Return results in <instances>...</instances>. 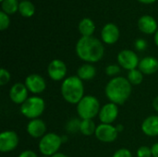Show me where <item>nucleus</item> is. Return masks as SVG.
I'll list each match as a JSON object with an SVG mask.
<instances>
[{"instance_id":"1","label":"nucleus","mask_w":158,"mask_h":157,"mask_svg":"<svg viewBox=\"0 0 158 157\" xmlns=\"http://www.w3.org/2000/svg\"><path fill=\"white\" fill-rule=\"evenodd\" d=\"M76 54L80 59L85 63L99 62L105 54V47L103 43L94 37H81L76 44Z\"/></svg>"},{"instance_id":"2","label":"nucleus","mask_w":158,"mask_h":157,"mask_svg":"<svg viewBox=\"0 0 158 157\" xmlns=\"http://www.w3.org/2000/svg\"><path fill=\"white\" fill-rule=\"evenodd\" d=\"M132 93V85L127 78L118 76L112 78L106 85L105 94L109 102L121 105L125 104L131 97Z\"/></svg>"},{"instance_id":"3","label":"nucleus","mask_w":158,"mask_h":157,"mask_svg":"<svg viewBox=\"0 0 158 157\" xmlns=\"http://www.w3.org/2000/svg\"><path fill=\"white\" fill-rule=\"evenodd\" d=\"M60 92L63 99L67 103L77 105L84 97L83 81L77 75L69 76L62 81Z\"/></svg>"},{"instance_id":"4","label":"nucleus","mask_w":158,"mask_h":157,"mask_svg":"<svg viewBox=\"0 0 158 157\" xmlns=\"http://www.w3.org/2000/svg\"><path fill=\"white\" fill-rule=\"evenodd\" d=\"M100 109V102L94 95H84L76 105L77 114L81 119H94L99 115Z\"/></svg>"},{"instance_id":"5","label":"nucleus","mask_w":158,"mask_h":157,"mask_svg":"<svg viewBox=\"0 0 158 157\" xmlns=\"http://www.w3.org/2000/svg\"><path fill=\"white\" fill-rule=\"evenodd\" d=\"M45 109L44 100L37 95L30 96L21 105L20 113L28 119L39 118Z\"/></svg>"},{"instance_id":"6","label":"nucleus","mask_w":158,"mask_h":157,"mask_svg":"<svg viewBox=\"0 0 158 157\" xmlns=\"http://www.w3.org/2000/svg\"><path fill=\"white\" fill-rule=\"evenodd\" d=\"M62 143V136H59L55 132H48L40 139L38 148L42 155L51 157L59 153L58 151Z\"/></svg>"},{"instance_id":"7","label":"nucleus","mask_w":158,"mask_h":157,"mask_svg":"<svg viewBox=\"0 0 158 157\" xmlns=\"http://www.w3.org/2000/svg\"><path fill=\"white\" fill-rule=\"evenodd\" d=\"M118 134L119 133L118 132L116 127L113 126L112 124L100 123L96 127L94 136L101 143H114L118 139Z\"/></svg>"},{"instance_id":"8","label":"nucleus","mask_w":158,"mask_h":157,"mask_svg":"<svg viewBox=\"0 0 158 157\" xmlns=\"http://www.w3.org/2000/svg\"><path fill=\"white\" fill-rule=\"evenodd\" d=\"M117 59L118 65L128 71L138 68L140 63V59L137 54L130 49H124L120 51L117 56Z\"/></svg>"},{"instance_id":"9","label":"nucleus","mask_w":158,"mask_h":157,"mask_svg":"<svg viewBox=\"0 0 158 157\" xmlns=\"http://www.w3.org/2000/svg\"><path fill=\"white\" fill-rule=\"evenodd\" d=\"M19 136L14 130H4L0 134V152L3 154L14 151L19 145Z\"/></svg>"},{"instance_id":"10","label":"nucleus","mask_w":158,"mask_h":157,"mask_svg":"<svg viewBox=\"0 0 158 157\" xmlns=\"http://www.w3.org/2000/svg\"><path fill=\"white\" fill-rule=\"evenodd\" d=\"M67 65L64 61L60 59L52 60L47 67V74L49 78L54 81H63L67 78Z\"/></svg>"},{"instance_id":"11","label":"nucleus","mask_w":158,"mask_h":157,"mask_svg":"<svg viewBox=\"0 0 158 157\" xmlns=\"http://www.w3.org/2000/svg\"><path fill=\"white\" fill-rule=\"evenodd\" d=\"M24 84L30 93L36 95L43 93L46 89V81L42 75L36 73L28 75L25 79Z\"/></svg>"},{"instance_id":"12","label":"nucleus","mask_w":158,"mask_h":157,"mask_svg":"<svg viewBox=\"0 0 158 157\" xmlns=\"http://www.w3.org/2000/svg\"><path fill=\"white\" fill-rule=\"evenodd\" d=\"M118 105L111 102L101 106L98 118L101 123L113 124L118 117Z\"/></svg>"},{"instance_id":"13","label":"nucleus","mask_w":158,"mask_h":157,"mask_svg":"<svg viewBox=\"0 0 158 157\" xmlns=\"http://www.w3.org/2000/svg\"><path fill=\"white\" fill-rule=\"evenodd\" d=\"M29 93L24 83L16 82L9 89V98L14 104L21 105L29 98Z\"/></svg>"},{"instance_id":"14","label":"nucleus","mask_w":158,"mask_h":157,"mask_svg":"<svg viewBox=\"0 0 158 157\" xmlns=\"http://www.w3.org/2000/svg\"><path fill=\"white\" fill-rule=\"evenodd\" d=\"M26 130L31 137L34 139H41L46 134V124L41 118L31 119L28 122Z\"/></svg>"},{"instance_id":"15","label":"nucleus","mask_w":158,"mask_h":157,"mask_svg":"<svg viewBox=\"0 0 158 157\" xmlns=\"http://www.w3.org/2000/svg\"><path fill=\"white\" fill-rule=\"evenodd\" d=\"M119 30L118 27L114 23H107L104 26L101 31L102 41L106 44H114L119 39Z\"/></svg>"},{"instance_id":"16","label":"nucleus","mask_w":158,"mask_h":157,"mask_svg":"<svg viewBox=\"0 0 158 157\" xmlns=\"http://www.w3.org/2000/svg\"><path fill=\"white\" fill-rule=\"evenodd\" d=\"M139 30L145 34H153L157 31V22L154 17L144 15L138 20Z\"/></svg>"},{"instance_id":"17","label":"nucleus","mask_w":158,"mask_h":157,"mask_svg":"<svg viewBox=\"0 0 158 157\" xmlns=\"http://www.w3.org/2000/svg\"><path fill=\"white\" fill-rule=\"evenodd\" d=\"M138 68L143 75H153L158 71V59L154 56H145L140 60Z\"/></svg>"},{"instance_id":"18","label":"nucleus","mask_w":158,"mask_h":157,"mask_svg":"<svg viewBox=\"0 0 158 157\" xmlns=\"http://www.w3.org/2000/svg\"><path fill=\"white\" fill-rule=\"evenodd\" d=\"M143 132L149 137L158 136V116L153 115L147 117L142 123Z\"/></svg>"},{"instance_id":"19","label":"nucleus","mask_w":158,"mask_h":157,"mask_svg":"<svg viewBox=\"0 0 158 157\" xmlns=\"http://www.w3.org/2000/svg\"><path fill=\"white\" fill-rule=\"evenodd\" d=\"M96 75V68L91 63H85L79 67L77 70V76L83 81H91Z\"/></svg>"},{"instance_id":"20","label":"nucleus","mask_w":158,"mask_h":157,"mask_svg":"<svg viewBox=\"0 0 158 157\" xmlns=\"http://www.w3.org/2000/svg\"><path fill=\"white\" fill-rule=\"evenodd\" d=\"M78 28L80 33L81 34V37H90L93 36L95 31V24L91 19L84 18L80 21Z\"/></svg>"},{"instance_id":"21","label":"nucleus","mask_w":158,"mask_h":157,"mask_svg":"<svg viewBox=\"0 0 158 157\" xmlns=\"http://www.w3.org/2000/svg\"><path fill=\"white\" fill-rule=\"evenodd\" d=\"M96 125L93 119H81L80 132L84 136L94 135L96 130Z\"/></svg>"},{"instance_id":"22","label":"nucleus","mask_w":158,"mask_h":157,"mask_svg":"<svg viewBox=\"0 0 158 157\" xmlns=\"http://www.w3.org/2000/svg\"><path fill=\"white\" fill-rule=\"evenodd\" d=\"M19 12L22 17L30 18L31 17L35 12V6L34 5L28 0H23L19 3Z\"/></svg>"},{"instance_id":"23","label":"nucleus","mask_w":158,"mask_h":157,"mask_svg":"<svg viewBox=\"0 0 158 157\" xmlns=\"http://www.w3.org/2000/svg\"><path fill=\"white\" fill-rule=\"evenodd\" d=\"M127 79L132 86L140 85L143 81V74L139 68H135L128 71Z\"/></svg>"},{"instance_id":"24","label":"nucleus","mask_w":158,"mask_h":157,"mask_svg":"<svg viewBox=\"0 0 158 157\" xmlns=\"http://www.w3.org/2000/svg\"><path fill=\"white\" fill-rule=\"evenodd\" d=\"M19 2L18 0H3L1 2V7L2 11H4L7 15L14 14L19 10Z\"/></svg>"},{"instance_id":"25","label":"nucleus","mask_w":158,"mask_h":157,"mask_svg":"<svg viewBox=\"0 0 158 157\" xmlns=\"http://www.w3.org/2000/svg\"><path fill=\"white\" fill-rule=\"evenodd\" d=\"M81 119L80 118H72L66 124V130L69 133H77L80 132Z\"/></svg>"},{"instance_id":"26","label":"nucleus","mask_w":158,"mask_h":157,"mask_svg":"<svg viewBox=\"0 0 158 157\" xmlns=\"http://www.w3.org/2000/svg\"><path fill=\"white\" fill-rule=\"evenodd\" d=\"M120 72H121V67L118 64H110L106 68V74L108 77H111V79L118 77Z\"/></svg>"},{"instance_id":"27","label":"nucleus","mask_w":158,"mask_h":157,"mask_svg":"<svg viewBox=\"0 0 158 157\" xmlns=\"http://www.w3.org/2000/svg\"><path fill=\"white\" fill-rule=\"evenodd\" d=\"M10 79H11V75L9 71L5 68H2L0 70V85L1 86L6 85L10 81Z\"/></svg>"},{"instance_id":"28","label":"nucleus","mask_w":158,"mask_h":157,"mask_svg":"<svg viewBox=\"0 0 158 157\" xmlns=\"http://www.w3.org/2000/svg\"><path fill=\"white\" fill-rule=\"evenodd\" d=\"M10 19L7 14H6L4 11L0 12V30L5 31L9 27Z\"/></svg>"},{"instance_id":"29","label":"nucleus","mask_w":158,"mask_h":157,"mask_svg":"<svg viewBox=\"0 0 158 157\" xmlns=\"http://www.w3.org/2000/svg\"><path fill=\"white\" fill-rule=\"evenodd\" d=\"M136 155L137 157H153L152 155V149L151 147L148 146H141L138 148L137 152H136Z\"/></svg>"},{"instance_id":"30","label":"nucleus","mask_w":158,"mask_h":157,"mask_svg":"<svg viewBox=\"0 0 158 157\" xmlns=\"http://www.w3.org/2000/svg\"><path fill=\"white\" fill-rule=\"evenodd\" d=\"M112 157H132V154L127 148H120L114 153Z\"/></svg>"},{"instance_id":"31","label":"nucleus","mask_w":158,"mask_h":157,"mask_svg":"<svg viewBox=\"0 0 158 157\" xmlns=\"http://www.w3.org/2000/svg\"><path fill=\"white\" fill-rule=\"evenodd\" d=\"M134 46L138 51H144L147 47V43L144 39H137L134 43Z\"/></svg>"},{"instance_id":"32","label":"nucleus","mask_w":158,"mask_h":157,"mask_svg":"<svg viewBox=\"0 0 158 157\" xmlns=\"http://www.w3.org/2000/svg\"><path fill=\"white\" fill-rule=\"evenodd\" d=\"M18 157H39L37 155V154L31 150H25L22 151Z\"/></svg>"},{"instance_id":"33","label":"nucleus","mask_w":158,"mask_h":157,"mask_svg":"<svg viewBox=\"0 0 158 157\" xmlns=\"http://www.w3.org/2000/svg\"><path fill=\"white\" fill-rule=\"evenodd\" d=\"M151 149H152L153 157H158V143L153 144V146L151 147Z\"/></svg>"},{"instance_id":"34","label":"nucleus","mask_w":158,"mask_h":157,"mask_svg":"<svg viewBox=\"0 0 158 157\" xmlns=\"http://www.w3.org/2000/svg\"><path fill=\"white\" fill-rule=\"evenodd\" d=\"M152 105H153V108H154L156 112H158V96H156V97L153 100Z\"/></svg>"},{"instance_id":"35","label":"nucleus","mask_w":158,"mask_h":157,"mask_svg":"<svg viewBox=\"0 0 158 157\" xmlns=\"http://www.w3.org/2000/svg\"><path fill=\"white\" fill-rule=\"evenodd\" d=\"M116 129H117V130H118V133H120V132H122V131L124 130V127H123L122 124H118V125L116 126Z\"/></svg>"},{"instance_id":"36","label":"nucleus","mask_w":158,"mask_h":157,"mask_svg":"<svg viewBox=\"0 0 158 157\" xmlns=\"http://www.w3.org/2000/svg\"><path fill=\"white\" fill-rule=\"evenodd\" d=\"M138 1H140L141 3H143V4H153L156 0H138Z\"/></svg>"},{"instance_id":"37","label":"nucleus","mask_w":158,"mask_h":157,"mask_svg":"<svg viewBox=\"0 0 158 157\" xmlns=\"http://www.w3.org/2000/svg\"><path fill=\"white\" fill-rule=\"evenodd\" d=\"M51 157H69L67 155H65V154H63V153H57V154H56V155H54L53 156Z\"/></svg>"},{"instance_id":"38","label":"nucleus","mask_w":158,"mask_h":157,"mask_svg":"<svg viewBox=\"0 0 158 157\" xmlns=\"http://www.w3.org/2000/svg\"><path fill=\"white\" fill-rule=\"evenodd\" d=\"M155 43H156V44L157 45L158 47V30L156 32V34H155Z\"/></svg>"},{"instance_id":"39","label":"nucleus","mask_w":158,"mask_h":157,"mask_svg":"<svg viewBox=\"0 0 158 157\" xmlns=\"http://www.w3.org/2000/svg\"><path fill=\"white\" fill-rule=\"evenodd\" d=\"M41 157H50V156H45V155H43V156H41Z\"/></svg>"},{"instance_id":"40","label":"nucleus","mask_w":158,"mask_h":157,"mask_svg":"<svg viewBox=\"0 0 158 157\" xmlns=\"http://www.w3.org/2000/svg\"><path fill=\"white\" fill-rule=\"evenodd\" d=\"M0 1H1V2H2V1H3V0H0Z\"/></svg>"}]
</instances>
